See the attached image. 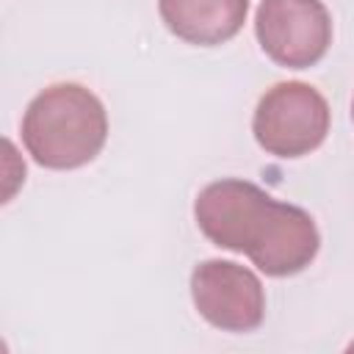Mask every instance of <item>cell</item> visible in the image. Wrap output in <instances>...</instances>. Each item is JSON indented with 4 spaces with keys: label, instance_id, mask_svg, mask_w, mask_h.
Masks as SVG:
<instances>
[{
    "label": "cell",
    "instance_id": "5b68a950",
    "mask_svg": "<svg viewBox=\"0 0 354 354\" xmlns=\"http://www.w3.org/2000/svg\"><path fill=\"white\" fill-rule=\"evenodd\" d=\"M196 313L221 332H254L266 318L260 277L232 260H202L191 271Z\"/></svg>",
    "mask_w": 354,
    "mask_h": 354
},
{
    "label": "cell",
    "instance_id": "6da1fadb",
    "mask_svg": "<svg viewBox=\"0 0 354 354\" xmlns=\"http://www.w3.org/2000/svg\"><path fill=\"white\" fill-rule=\"evenodd\" d=\"M194 218L213 246L246 254L266 277L301 274L321 249L318 227L307 210L238 177L205 185L196 194Z\"/></svg>",
    "mask_w": 354,
    "mask_h": 354
},
{
    "label": "cell",
    "instance_id": "8992f818",
    "mask_svg": "<svg viewBox=\"0 0 354 354\" xmlns=\"http://www.w3.org/2000/svg\"><path fill=\"white\" fill-rule=\"evenodd\" d=\"M158 11L177 39L216 47L238 36L249 14V0H158Z\"/></svg>",
    "mask_w": 354,
    "mask_h": 354
},
{
    "label": "cell",
    "instance_id": "7a4b0ae2",
    "mask_svg": "<svg viewBox=\"0 0 354 354\" xmlns=\"http://www.w3.org/2000/svg\"><path fill=\"white\" fill-rule=\"evenodd\" d=\"M105 138V105L80 83H53L41 88L22 113V144L44 169H80L100 155Z\"/></svg>",
    "mask_w": 354,
    "mask_h": 354
},
{
    "label": "cell",
    "instance_id": "277c9868",
    "mask_svg": "<svg viewBox=\"0 0 354 354\" xmlns=\"http://www.w3.org/2000/svg\"><path fill=\"white\" fill-rule=\"evenodd\" d=\"M254 36L274 64L310 69L332 44V17L321 0H263L254 14Z\"/></svg>",
    "mask_w": 354,
    "mask_h": 354
},
{
    "label": "cell",
    "instance_id": "52a82bcc",
    "mask_svg": "<svg viewBox=\"0 0 354 354\" xmlns=\"http://www.w3.org/2000/svg\"><path fill=\"white\" fill-rule=\"evenodd\" d=\"M351 119H354V100H351Z\"/></svg>",
    "mask_w": 354,
    "mask_h": 354
},
{
    "label": "cell",
    "instance_id": "3957f363",
    "mask_svg": "<svg viewBox=\"0 0 354 354\" xmlns=\"http://www.w3.org/2000/svg\"><path fill=\"white\" fill-rule=\"evenodd\" d=\"M326 97L304 80H282L266 88L252 116L254 141L274 158H301L318 149L329 133Z\"/></svg>",
    "mask_w": 354,
    "mask_h": 354
}]
</instances>
